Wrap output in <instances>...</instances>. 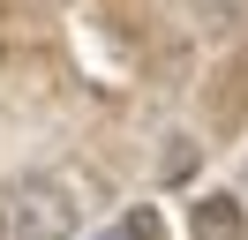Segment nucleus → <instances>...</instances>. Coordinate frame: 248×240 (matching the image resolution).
<instances>
[{"label":"nucleus","mask_w":248,"mask_h":240,"mask_svg":"<svg viewBox=\"0 0 248 240\" xmlns=\"http://www.w3.org/2000/svg\"><path fill=\"white\" fill-rule=\"evenodd\" d=\"M76 225H83V203L61 173H23L0 195V233L8 240H76Z\"/></svg>","instance_id":"nucleus-1"},{"label":"nucleus","mask_w":248,"mask_h":240,"mask_svg":"<svg viewBox=\"0 0 248 240\" xmlns=\"http://www.w3.org/2000/svg\"><path fill=\"white\" fill-rule=\"evenodd\" d=\"M196 240H241V203L233 195H203L196 203Z\"/></svg>","instance_id":"nucleus-2"},{"label":"nucleus","mask_w":248,"mask_h":240,"mask_svg":"<svg viewBox=\"0 0 248 240\" xmlns=\"http://www.w3.org/2000/svg\"><path fill=\"white\" fill-rule=\"evenodd\" d=\"M203 15H218V23H233V15H248V0H196Z\"/></svg>","instance_id":"nucleus-3"}]
</instances>
